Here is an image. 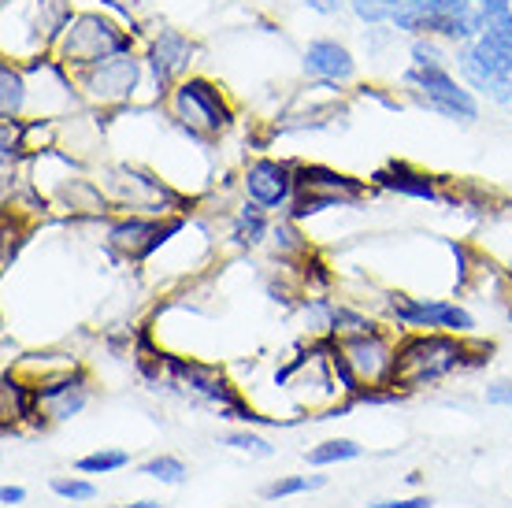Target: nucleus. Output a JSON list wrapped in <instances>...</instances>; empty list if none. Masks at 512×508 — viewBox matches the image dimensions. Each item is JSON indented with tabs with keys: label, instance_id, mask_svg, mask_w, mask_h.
<instances>
[{
	"label": "nucleus",
	"instance_id": "nucleus-1",
	"mask_svg": "<svg viewBox=\"0 0 512 508\" xmlns=\"http://www.w3.org/2000/svg\"><path fill=\"white\" fill-rule=\"evenodd\" d=\"M483 356H472V345L461 342V334H442V331H423L412 334L397 345V364L394 375H390V386L401 390V394H412V390H423V386H435L453 371L468 368V364H479Z\"/></svg>",
	"mask_w": 512,
	"mask_h": 508
},
{
	"label": "nucleus",
	"instance_id": "nucleus-2",
	"mask_svg": "<svg viewBox=\"0 0 512 508\" xmlns=\"http://www.w3.org/2000/svg\"><path fill=\"white\" fill-rule=\"evenodd\" d=\"M119 52H130V30L116 26L112 19H104L97 12L71 15L64 26V34L56 38V60L78 75L93 64H104Z\"/></svg>",
	"mask_w": 512,
	"mask_h": 508
},
{
	"label": "nucleus",
	"instance_id": "nucleus-3",
	"mask_svg": "<svg viewBox=\"0 0 512 508\" xmlns=\"http://www.w3.org/2000/svg\"><path fill=\"white\" fill-rule=\"evenodd\" d=\"M167 104H171V119L193 138H219L234 123L231 101L208 78H182V82H175Z\"/></svg>",
	"mask_w": 512,
	"mask_h": 508
},
{
	"label": "nucleus",
	"instance_id": "nucleus-4",
	"mask_svg": "<svg viewBox=\"0 0 512 508\" xmlns=\"http://www.w3.org/2000/svg\"><path fill=\"white\" fill-rule=\"evenodd\" d=\"M167 379L171 386H179L182 394L197 397V401H205L212 405L223 416V420H242V423H271L268 416H256L253 408L245 405L238 390H234L231 382L223 379L216 368H208V364H197V360H182V356H167Z\"/></svg>",
	"mask_w": 512,
	"mask_h": 508
},
{
	"label": "nucleus",
	"instance_id": "nucleus-5",
	"mask_svg": "<svg viewBox=\"0 0 512 508\" xmlns=\"http://www.w3.org/2000/svg\"><path fill=\"white\" fill-rule=\"evenodd\" d=\"M364 182L360 178H349L342 171H331V167H316V164H301L297 167V193H294V219L316 216L323 208H346V204H357L364 197Z\"/></svg>",
	"mask_w": 512,
	"mask_h": 508
},
{
	"label": "nucleus",
	"instance_id": "nucleus-6",
	"mask_svg": "<svg viewBox=\"0 0 512 508\" xmlns=\"http://www.w3.org/2000/svg\"><path fill=\"white\" fill-rule=\"evenodd\" d=\"M108 193H112V201L119 204V208H127V212H134V216H167V212H182L179 204L182 197L171 186H164L156 175H149V171H141V167H127L119 164L108 171Z\"/></svg>",
	"mask_w": 512,
	"mask_h": 508
},
{
	"label": "nucleus",
	"instance_id": "nucleus-7",
	"mask_svg": "<svg viewBox=\"0 0 512 508\" xmlns=\"http://www.w3.org/2000/svg\"><path fill=\"white\" fill-rule=\"evenodd\" d=\"M141 60L134 52H119L104 64H93L86 71H78V93L90 104H101V108H116V104H127L134 97V89L141 82Z\"/></svg>",
	"mask_w": 512,
	"mask_h": 508
},
{
	"label": "nucleus",
	"instance_id": "nucleus-8",
	"mask_svg": "<svg viewBox=\"0 0 512 508\" xmlns=\"http://www.w3.org/2000/svg\"><path fill=\"white\" fill-rule=\"evenodd\" d=\"M342 356H346L349 371L357 375L360 390L364 386H390V375H394L397 364V349L386 342L379 331H364V334H346V338H334Z\"/></svg>",
	"mask_w": 512,
	"mask_h": 508
},
{
	"label": "nucleus",
	"instance_id": "nucleus-9",
	"mask_svg": "<svg viewBox=\"0 0 512 508\" xmlns=\"http://www.w3.org/2000/svg\"><path fill=\"white\" fill-rule=\"evenodd\" d=\"M390 312H394L405 327L416 331H449V334H472L475 319L457 305L446 301H427V297H409V293H394L390 297Z\"/></svg>",
	"mask_w": 512,
	"mask_h": 508
},
{
	"label": "nucleus",
	"instance_id": "nucleus-10",
	"mask_svg": "<svg viewBox=\"0 0 512 508\" xmlns=\"http://www.w3.org/2000/svg\"><path fill=\"white\" fill-rule=\"evenodd\" d=\"M175 230H182V219L127 216L108 227V245H112V253L127 256V260H145V256H153Z\"/></svg>",
	"mask_w": 512,
	"mask_h": 508
},
{
	"label": "nucleus",
	"instance_id": "nucleus-11",
	"mask_svg": "<svg viewBox=\"0 0 512 508\" xmlns=\"http://www.w3.org/2000/svg\"><path fill=\"white\" fill-rule=\"evenodd\" d=\"M34 397H38V423H64L86 408V401H90V379L78 368L60 371V375L38 382Z\"/></svg>",
	"mask_w": 512,
	"mask_h": 508
},
{
	"label": "nucleus",
	"instance_id": "nucleus-12",
	"mask_svg": "<svg viewBox=\"0 0 512 508\" xmlns=\"http://www.w3.org/2000/svg\"><path fill=\"white\" fill-rule=\"evenodd\" d=\"M409 82L420 89V97L427 108H435V112H442V115L475 119V101L435 64V60H431V56H427V60L416 56V67L409 71Z\"/></svg>",
	"mask_w": 512,
	"mask_h": 508
},
{
	"label": "nucleus",
	"instance_id": "nucleus-13",
	"mask_svg": "<svg viewBox=\"0 0 512 508\" xmlns=\"http://www.w3.org/2000/svg\"><path fill=\"white\" fill-rule=\"evenodd\" d=\"M245 193L249 201L260 204L264 212L268 208H286L297 193V167L279 164V160H253L245 167Z\"/></svg>",
	"mask_w": 512,
	"mask_h": 508
},
{
	"label": "nucleus",
	"instance_id": "nucleus-14",
	"mask_svg": "<svg viewBox=\"0 0 512 508\" xmlns=\"http://www.w3.org/2000/svg\"><path fill=\"white\" fill-rule=\"evenodd\" d=\"M145 64H149V71H153V78H156V86H160V93H164L167 86L182 82V78H186V71H190V64H193L190 38H182V34H175V30H164V34H160V38H153V45H149Z\"/></svg>",
	"mask_w": 512,
	"mask_h": 508
},
{
	"label": "nucleus",
	"instance_id": "nucleus-15",
	"mask_svg": "<svg viewBox=\"0 0 512 508\" xmlns=\"http://www.w3.org/2000/svg\"><path fill=\"white\" fill-rule=\"evenodd\" d=\"M375 182H379V186H386V190H394V193H405V197H420V201H442V193H438L435 178L423 175V171H416V167H409V164L383 167V171L375 175Z\"/></svg>",
	"mask_w": 512,
	"mask_h": 508
},
{
	"label": "nucleus",
	"instance_id": "nucleus-16",
	"mask_svg": "<svg viewBox=\"0 0 512 508\" xmlns=\"http://www.w3.org/2000/svg\"><path fill=\"white\" fill-rule=\"evenodd\" d=\"M305 67L316 78H327V82H346L353 75V60L342 45L334 41H312L305 52Z\"/></svg>",
	"mask_w": 512,
	"mask_h": 508
},
{
	"label": "nucleus",
	"instance_id": "nucleus-17",
	"mask_svg": "<svg viewBox=\"0 0 512 508\" xmlns=\"http://www.w3.org/2000/svg\"><path fill=\"white\" fill-rule=\"evenodd\" d=\"M26 101H30L26 71L23 67L4 64V71H0V112H4V119H19L23 108H26Z\"/></svg>",
	"mask_w": 512,
	"mask_h": 508
},
{
	"label": "nucleus",
	"instance_id": "nucleus-18",
	"mask_svg": "<svg viewBox=\"0 0 512 508\" xmlns=\"http://www.w3.org/2000/svg\"><path fill=\"white\" fill-rule=\"evenodd\" d=\"M268 234V219H264V208L260 204H245L238 212V227H234V238L242 245H256Z\"/></svg>",
	"mask_w": 512,
	"mask_h": 508
},
{
	"label": "nucleus",
	"instance_id": "nucleus-19",
	"mask_svg": "<svg viewBox=\"0 0 512 508\" xmlns=\"http://www.w3.org/2000/svg\"><path fill=\"white\" fill-rule=\"evenodd\" d=\"M357 457H360L357 442H349V438H334V442L316 445V449L308 453V464L323 468V464H342V460H357Z\"/></svg>",
	"mask_w": 512,
	"mask_h": 508
},
{
	"label": "nucleus",
	"instance_id": "nucleus-20",
	"mask_svg": "<svg viewBox=\"0 0 512 508\" xmlns=\"http://www.w3.org/2000/svg\"><path fill=\"white\" fill-rule=\"evenodd\" d=\"M130 457L123 449H104V453H93V457H82L75 464L82 475H104V471H116V468H127Z\"/></svg>",
	"mask_w": 512,
	"mask_h": 508
},
{
	"label": "nucleus",
	"instance_id": "nucleus-21",
	"mask_svg": "<svg viewBox=\"0 0 512 508\" xmlns=\"http://www.w3.org/2000/svg\"><path fill=\"white\" fill-rule=\"evenodd\" d=\"M141 475H149V479H160L167 486H179L186 479V464L179 457H156L149 464H141Z\"/></svg>",
	"mask_w": 512,
	"mask_h": 508
},
{
	"label": "nucleus",
	"instance_id": "nucleus-22",
	"mask_svg": "<svg viewBox=\"0 0 512 508\" xmlns=\"http://www.w3.org/2000/svg\"><path fill=\"white\" fill-rule=\"evenodd\" d=\"M327 483L323 475H297V479H279V483H271L268 490H264V497L268 501H279V497H290V494H301V490H320V486Z\"/></svg>",
	"mask_w": 512,
	"mask_h": 508
},
{
	"label": "nucleus",
	"instance_id": "nucleus-23",
	"mask_svg": "<svg viewBox=\"0 0 512 508\" xmlns=\"http://www.w3.org/2000/svg\"><path fill=\"white\" fill-rule=\"evenodd\" d=\"M52 494L67 497V501H93L97 486L86 483V479H52Z\"/></svg>",
	"mask_w": 512,
	"mask_h": 508
},
{
	"label": "nucleus",
	"instance_id": "nucleus-24",
	"mask_svg": "<svg viewBox=\"0 0 512 508\" xmlns=\"http://www.w3.org/2000/svg\"><path fill=\"white\" fill-rule=\"evenodd\" d=\"M223 442L231 445V449H242V453H256V457H271V445L264 442V438H256V434H249V431H234V434H227Z\"/></svg>",
	"mask_w": 512,
	"mask_h": 508
},
{
	"label": "nucleus",
	"instance_id": "nucleus-25",
	"mask_svg": "<svg viewBox=\"0 0 512 508\" xmlns=\"http://www.w3.org/2000/svg\"><path fill=\"white\" fill-rule=\"evenodd\" d=\"M397 4H401V0H357V8L368 15V19H383V15L394 12Z\"/></svg>",
	"mask_w": 512,
	"mask_h": 508
},
{
	"label": "nucleus",
	"instance_id": "nucleus-26",
	"mask_svg": "<svg viewBox=\"0 0 512 508\" xmlns=\"http://www.w3.org/2000/svg\"><path fill=\"white\" fill-rule=\"evenodd\" d=\"M479 8H483L490 19H505V15H509V0H479Z\"/></svg>",
	"mask_w": 512,
	"mask_h": 508
},
{
	"label": "nucleus",
	"instance_id": "nucleus-27",
	"mask_svg": "<svg viewBox=\"0 0 512 508\" xmlns=\"http://www.w3.org/2000/svg\"><path fill=\"white\" fill-rule=\"evenodd\" d=\"M375 508H431V497H409V501H379Z\"/></svg>",
	"mask_w": 512,
	"mask_h": 508
},
{
	"label": "nucleus",
	"instance_id": "nucleus-28",
	"mask_svg": "<svg viewBox=\"0 0 512 508\" xmlns=\"http://www.w3.org/2000/svg\"><path fill=\"white\" fill-rule=\"evenodd\" d=\"M0 501H4V505H19V501H26V490L23 486H4V490H0Z\"/></svg>",
	"mask_w": 512,
	"mask_h": 508
},
{
	"label": "nucleus",
	"instance_id": "nucleus-29",
	"mask_svg": "<svg viewBox=\"0 0 512 508\" xmlns=\"http://www.w3.org/2000/svg\"><path fill=\"white\" fill-rule=\"evenodd\" d=\"M487 397L494 401V405H501V401H512V382H501V386H494Z\"/></svg>",
	"mask_w": 512,
	"mask_h": 508
},
{
	"label": "nucleus",
	"instance_id": "nucleus-30",
	"mask_svg": "<svg viewBox=\"0 0 512 508\" xmlns=\"http://www.w3.org/2000/svg\"><path fill=\"white\" fill-rule=\"evenodd\" d=\"M312 8H320V12H334L338 8V0H308Z\"/></svg>",
	"mask_w": 512,
	"mask_h": 508
},
{
	"label": "nucleus",
	"instance_id": "nucleus-31",
	"mask_svg": "<svg viewBox=\"0 0 512 508\" xmlns=\"http://www.w3.org/2000/svg\"><path fill=\"white\" fill-rule=\"evenodd\" d=\"M123 508H160V501H138V505H123Z\"/></svg>",
	"mask_w": 512,
	"mask_h": 508
},
{
	"label": "nucleus",
	"instance_id": "nucleus-32",
	"mask_svg": "<svg viewBox=\"0 0 512 508\" xmlns=\"http://www.w3.org/2000/svg\"><path fill=\"white\" fill-rule=\"evenodd\" d=\"M509 279H512V260H509Z\"/></svg>",
	"mask_w": 512,
	"mask_h": 508
}]
</instances>
